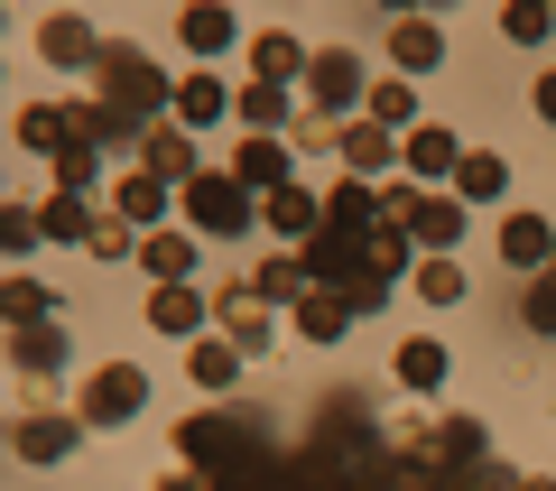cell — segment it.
Here are the masks:
<instances>
[{"mask_svg": "<svg viewBox=\"0 0 556 491\" xmlns=\"http://www.w3.org/2000/svg\"><path fill=\"white\" fill-rule=\"evenodd\" d=\"M538 112H547V121H556V75H538Z\"/></svg>", "mask_w": 556, "mask_h": 491, "instance_id": "cell-39", "label": "cell"}, {"mask_svg": "<svg viewBox=\"0 0 556 491\" xmlns=\"http://www.w3.org/2000/svg\"><path fill=\"white\" fill-rule=\"evenodd\" d=\"M232 112L251 121V139H278V121H288V84H241Z\"/></svg>", "mask_w": 556, "mask_h": 491, "instance_id": "cell-16", "label": "cell"}, {"mask_svg": "<svg viewBox=\"0 0 556 491\" xmlns=\"http://www.w3.org/2000/svg\"><path fill=\"white\" fill-rule=\"evenodd\" d=\"M177 121H223V84L214 75H186L177 84Z\"/></svg>", "mask_w": 556, "mask_h": 491, "instance_id": "cell-29", "label": "cell"}, {"mask_svg": "<svg viewBox=\"0 0 556 491\" xmlns=\"http://www.w3.org/2000/svg\"><path fill=\"white\" fill-rule=\"evenodd\" d=\"M325 223H334V232H390V196H371L362 177H343L334 196H325Z\"/></svg>", "mask_w": 556, "mask_h": 491, "instance_id": "cell-6", "label": "cell"}, {"mask_svg": "<svg viewBox=\"0 0 556 491\" xmlns=\"http://www.w3.org/2000/svg\"><path fill=\"white\" fill-rule=\"evenodd\" d=\"M306 93H316L325 112H353V102H362V56H343V47H325V56L306 65Z\"/></svg>", "mask_w": 556, "mask_h": 491, "instance_id": "cell-8", "label": "cell"}, {"mask_svg": "<svg viewBox=\"0 0 556 491\" xmlns=\"http://www.w3.org/2000/svg\"><path fill=\"white\" fill-rule=\"evenodd\" d=\"M139 408H149V372H130V362H102V372L84 380V399H75L84 427H121V417H139Z\"/></svg>", "mask_w": 556, "mask_h": 491, "instance_id": "cell-3", "label": "cell"}, {"mask_svg": "<svg viewBox=\"0 0 556 491\" xmlns=\"http://www.w3.org/2000/svg\"><path fill=\"white\" fill-rule=\"evenodd\" d=\"M186 260H195V241H186V232H149V269H159L167 288H186Z\"/></svg>", "mask_w": 556, "mask_h": 491, "instance_id": "cell-28", "label": "cell"}, {"mask_svg": "<svg viewBox=\"0 0 556 491\" xmlns=\"http://www.w3.org/2000/svg\"><path fill=\"white\" fill-rule=\"evenodd\" d=\"M0 241H10V251H28V241H38V214H20V204H10V214H0Z\"/></svg>", "mask_w": 556, "mask_h": 491, "instance_id": "cell-38", "label": "cell"}, {"mask_svg": "<svg viewBox=\"0 0 556 491\" xmlns=\"http://www.w3.org/2000/svg\"><path fill=\"white\" fill-rule=\"evenodd\" d=\"M232 177L251 186V196H288V186H298V167H288V139H241V149H232Z\"/></svg>", "mask_w": 556, "mask_h": 491, "instance_id": "cell-5", "label": "cell"}, {"mask_svg": "<svg viewBox=\"0 0 556 491\" xmlns=\"http://www.w3.org/2000/svg\"><path fill=\"white\" fill-rule=\"evenodd\" d=\"M0 306H10V325H47V288H38V278H10Z\"/></svg>", "mask_w": 556, "mask_h": 491, "instance_id": "cell-33", "label": "cell"}, {"mask_svg": "<svg viewBox=\"0 0 556 491\" xmlns=\"http://www.w3.org/2000/svg\"><path fill=\"white\" fill-rule=\"evenodd\" d=\"M445 372H455L445 343H399V380H408V390H445Z\"/></svg>", "mask_w": 556, "mask_h": 491, "instance_id": "cell-25", "label": "cell"}, {"mask_svg": "<svg viewBox=\"0 0 556 491\" xmlns=\"http://www.w3.org/2000/svg\"><path fill=\"white\" fill-rule=\"evenodd\" d=\"M501 38H510V47H538V38H547V10H538V0H510V10H501Z\"/></svg>", "mask_w": 556, "mask_h": 491, "instance_id": "cell-32", "label": "cell"}, {"mask_svg": "<svg viewBox=\"0 0 556 491\" xmlns=\"http://www.w3.org/2000/svg\"><path fill=\"white\" fill-rule=\"evenodd\" d=\"M399 232H408V241H427V251L445 260V251H455V232H464V204H455V196H417L408 214H399Z\"/></svg>", "mask_w": 556, "mask_h": 491, "instance_id": "cell-7", "label": "cell"}, {"mask_svg": "<svg viewBox=\"0 0 556 491\" xmlns=\"http://www.w3.org/2000/svg\"><path fill=\"white\" fill-rule=\"evenodd\" d=\"M56 362H65V335H56V325H20V372H28V380H56Z\"/></svg>", "mask_w": 556, "mask_h": 491, "instance_id": "cell-24", "label": "cell"}, {"mask_svg": "<svg viewBox=\"0 0 556 491\" xmlns=\"http://www.w3.org/2000/svg\"><path fill=\"white\" fill-rule=\"evenodd\" d=\"M260 288H232V306H223V343H241V353H260V343H269V315L251 306Z\"/></svg>", "mask_w": 556, "mask_h": 491, "instance_id": "cell-22", "label": "cell"}, {"mask_svg": "<svg viewBox=\"0 0 556 491\" xmlns=\"http://www.w3.org/2000/svg\"><path fill=\"white\" fill-rule=\"evenodd\" d=\"M93 84H102L93 102L121 121V130H139V139H149V112H159V102H177V84H167L159 65H149V47H102Z\"/></svg>", "mask_w": 556, "mask_h": 491, "instance_id": "cell-1", "label": "cell"}, {"mask_svg": "<svg viewBox=\"0 0 556 491\" xmlns=\"http://www.w3.org/2000/svg\"><path fill=\"white\" fill-rule=\"evenodd\" d=\"M56 186H65V196H84V186H93V149H84V139L56 158Z\"/></svg>", "mask_w": 556, "mask_h": 491, "instance_id": "cell-36", "label": "cell"}, {"mask_svg": "<svg viewBox=\"0 0 556 491\" xmlns=\"http://www.w3.org/2000/svg\"><path fill=\"white\" fill-rule=\"evenodd\" d=\"M408 112H417V93H408V84H371V121H380V130H399Z\"/></svg>", "mask_w": 556, "mask_h": 491, "instance_id": "cell-35", "label": "cell"}, {"mask_svg": "<svg viewBox=\"0 0 556 491\" xmlns=\"http://www.w3.org/2000/svg\"><path fill=\"white\" fill-rule=\"evenodd\" d=\"M260 223H269L278 241H298V251H306V241L325 232V204L306 196V186H288V196H269V204H260Z\"/></svg>", "mask_w": 556, "mask_h": 491, "instance_id": "cell-10", "label": "cell"}, {"mask_svg": "<svg viewBox=\"0 0 556 491\" xmlns=\"http://www.w3.org/2000/svg\"><path fill=\"white\" fill-rule=\"evenodd\" d=\"M343 325H353V306H343L334 288H306V297H298V335H306V343H334Z\"/></svg>", "mask_w": 556, "mask_h": 491, "instance_id": "cell-15", "label": "cell"}, {"mask_svg": "<svg viewBox=\"0 0 556 491\" xmlns=\"http://www.w3.org/2000/svg\"><path fill=\"white\" fill-rule=\"evenodd\" d=\"M84 417H56V408H28L20 427H10V445H20V464H56V454H75Z\"/></svg>", "mask_w": 556, "mask_h": 491, "instance_id": "cell-4", "label": "cell"}, {"mask_svg": "<svg viewBox=\"0 0 556 491\" xmlns=\"http://www.w3.org/2000/svg\"><path fill=\"white\" fill-rule=\"evenodd\" d=\"M455 167H464V139L445 130V121H417V130H408V177L437 186V177H455Z\"/></svg>", "mask_w": 556, "mask_h": 491, "instance_id": "cell-9", "label": "cell"}, {"mask_svg": "<svg viewBox=\"0 0 556 491\" xmlns=\"http://www.w3.org/2000/svg\"><path fill=\"white\" fill-rule=\"evenodd\" d=\"M177 38L195 47V56H223V47H232V10H186Z\"/></svg>", "mask_w": 556, "mask_h": 491, "instance_id": "cell-26", "label": "cell"}, {"mask_svg": "<svg viewBox=\"0 0 556 491\" xmlns=\"http://www.w3.org/2000/svg\"><path fill=\"white\" fill-rule=\"evenodd\" d=\"M149 325H159V335H204V297L195 288H159L149 297Z\"/></svg>", "mask_w": 556, "mask_h": 491, "instance_id": "cell-19", "label": "cell"}, {"mask_svg": "<svg viewBox=\"0 0 556 491\" xmlns=\"http://www.w3.org/2000/svg\"><path fill=\"white\" fill-rule=\"evenodd\" d=\"M417 297H427V306H455V297H464V269H455V260H417Z\"/></svg>", "mask_w": 556, "mask_h": 491, "instance_id": "cell-30", "label": "cell"}, {"mask_svg": "<svg viewBox=\"0 0 556 491\" xmlns=\"http://www.w3.org/2000/svg\"><path fill=\"white\" fill-rule=\"evenodd\" d=\"M260 297H288V306H298L306 297V260H269V269H260Z\"/></svg>", "mask_w": 556, "mask_h": 491, "instance_id": "cell-34", "label": "cell"}, {"mask_svg": "<svg viewBox=\"0 0 556 491\" xmlns=\"http://www.w3.org/2000/svg\"><path fill=\"white\" fill-rule=\"evenodd\" d=\"M186 372L204 380V390H232V372H241V343H195V362Z\"/></svg>", "mask_w": 556, "mask_h": 491, "instance_id": "cell-27", "label": "cell"}, {"mask_svg": "<svg viewBox=\"0 0 556 491\" xmlns=\"http://www.w3.org/2000/svg\"><path fill=\"white\" fill-rule=\"evenodd\" d=\"M501 186H510V167H501V158H482V149H464V167H455V204H492Z\"/></svg>", "mask_w": 556, "mask_h": 491, "instance_id": "cell-20", "label": "cell"}, {"mask_svg": "<svg viewBox=\"0 0 556 491\" xmlns=\"http://www.w3.org/2000/svg\"><path fill=\"white\" fill-rule=\"evenodd\" d=\"M334 149H343V167H353V177H362V186H371V177H380V167H390V158H408V149H399V139H390V130H380V121H353V130H343V139H334Z\"/></svg>", "mask_w": 556, "mask_h": 491, "instance_id": "cell-12", "label": "cell"}, {"mask_svg": "<svg viewBox=\"0 0 556 491\" xmlns=\"http://www.w3.org/2000/svg\"><path fill=\"white\" fill-rule=\"evenodd\" d=\"M38 47H47L56 65H102V38H93L84 20H47V28H38Z\"/></svg>", "mask_w": 556, "mask_h": 491, "instance_id": "cell-18", "label": "cell"}, {"mask_svg": "<svg viewBox=\"0 0 556 491\" xmlns=\"http://www.w3.org/2000/svg\"><path fill=\"white\" fill-rule=\"evenodd\" d=\"M251 65H260V84H298L316 56H298V38H278V28H269V38L251 47Z\"/></svg>", "mask_w": 556, "mask_h": 491, "instance_id": "cell-23", "label": "cell"}, {"mask_svg": "<svg viewBox=\"0 0 556 491\" xmlns=\"http://www.w3.org/2000/svg\"><path fill=\"white\" fill-rule=\"evenodd\" d=\"M501 260H510V269H538V278H547V269H556V232H547L538 214H510V223H501Z\"/></svg>", "mask_w": 556, "mask_h": 491, "instance_id": "cell-11", "label": "cell"}, {"mask_svg": "<svg viewBox=\"0 0 556 491\" xmlns=\"http://www.w3.org/2000/svg\"><path fill=\"white\" fill-rule=\"evenodd\" d=\"M20 149H38V158H65V149H75V121H65L56 102H28V112H20Z\"/></svg>", "mask_w": 556, "mask_h": 491, "instance_id": "cell-14", "label": "cell"}, {"mask_svg": "<svg viewBox=\"0 0 556 491\" xmlns=\"http://www.w3.org/2000/svg\"><path fill=\"white\" fill-rule=\"evenodd\" d=\"M121 223H167V177H149V167H139V177H121Z\"/></svg>", "mask_w": 556, "mask_h": 491, "instance_id": "cell-21", "label": "cell"}, {"mask_svg": "<svg viewBox=\"0 0 556 491\" xmlns=\"http://www.w3.org/2000/svg\"><path fill=\"white\" fill-rule=\"evenodd\" d=\"M529 325H538V335H556V269L529 288Z\"/></svg>", "mask_w": 556, "mask_h": 491, "instance_id": "cell-37", "label": "cell"}, {"mask_svg": "<svg viewBox=\"0 0 556 491\" xmlns=\"http://www.w3.org/2000/svg\"><path fill=\"white\" fill-rule=\"evenodd\" d=\"M390 56L408 65V75H437V65H445V28H427V20H399V28H390Z\"/></svg>", "mask_w": 556, "mask_h": 491, "instance_id": "cell-13", "label": "cell"}, {"mask_svg": "<svg viewBox=\"0 0 556 491\" xmlns=\"http://www.w3.org/2000/svg\"><path fill=\"white\" fill-rule=\"evenodd\" d=\"M38 232H56V241H93V214H84V196H56V204H47V214H38Z\"/></svg>", "mask_w": 556, "mask_h": 491, "instance_id": "cell-31", "label": "cell"}, {"mask_svg": "<svg viewBox=\"0 0 556 491\" xmlns=\"http://www.w3.org/2000/svg\"><path fill=\"white\" fill-rule=\"evenodd\" d=\"M186 223H195V232H214V241H232V232H251V186L241 177H214V167H204L195 186H186Z\"/></svg>", "mask_w": 556, "mask_h": 491, "instance_id": "cell-2", "label": "cell"}, {"mask_svg": "<svg viewBox=\"0 0 556 491\" xmlns=\"http://www.w3.org/2000/svg\"><path fill=\"white\" fill-rule=\"evenodd\" d=\"M139 149H149V177H186V186L204 177V167H195V139H186V130H149Z\"/></svg>", "mask_w": 556, "mask_h": 491, "instance_id": "cell-17", "label": "cell"}]
</instances>
